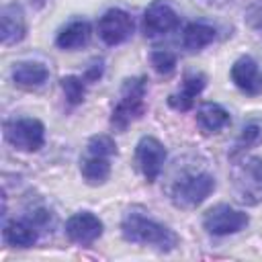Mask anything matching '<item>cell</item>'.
Instances as JSON below:
<instances>
[{
	"instance_id": "obj_12",
	"label": "cell",
	"mask_w": 262,
	"mask_h": 262,
	"mask_svg": "<svg viewBox=\"0 0 262 262\" xmlns=\"http://www.w3.org/2000/svg\"><path fill=\"white\" fill-rule=\"evenodd\" d=\"M27 33V23H25V12L20 4L10 2L2 6L0 10V37L2 45H14L25 39Z\"/></svg>"
},
{
	"instance_id": "obj_22",
	"label": "cell",
	"mask_w": 262,
	"mask_h": 262,
	"mask_svg": "<svg viewBox=\"0 0 262 262\" xmlns=\"http://www.w3.org/2000/svg\"><path fill=\"white\" fill-rule=\"evenodd\" d=\"M149 63L151 68L162 74V76H168L174 68H176V55L172 51H166V49H158V51H151L149 55Z\"/></svg>"
},
{
	"instance_id": "obj_2",
	"label": "cell",
	"mask_w": 262,
	"mask_h": 262,
	"mask_svg": "<svg viewBox=\"0 0 262 262\" xmlns=\"http://www.w3.org/2000/svg\"><path fill=\"white\" fill-rule=\"evenodd\" d=\"M145 78L135 76L127 78L121 86L119 102L111 113V127L115 131H125L133 121L141 119L145 113Z\"/></svg>"
},
{
	"instance_id": "obj_9",
	"label": "cell",
	"mask_w": 262,
	"mask_h": 262,
	"mask_svg": "<svg viewBox=\"0 0 262 262\" xmlns=\"http://www.w3.org/2000/svg\"><path fill=\"white\" fill-rule=\"evenodd\" d=\"M133 33V18L121 8H111L98 18V35L106 45H119Z\"/></svg>"
},
{
	"instance_id": "obj_26",
	"label": "cell",
	"mask_w": 262,
	"mask_h": 262,
	"mask_svg": "<svg viewBox=\"0 0 262 262\" xmlns=\"http://www.w3.org/2000/svg\"><path fill=\"white\" fill-rule=\"evenodd\" d=\"M205 4H209V6H225V4H229L231 0H203Z\"/></svg>"
},
{
	"instance_id": "obj_7",
	"label": "cell",
	"mask_w": 262,
	"mask_h": 262,
	"mask_svg": "<svg viewBox=\"0 0 262 262\" xmlns=\"http://www.w3.org/2000/svg\"><path fill=\"white\" fill-rule=\"evenodd\" d=\"M166 147L160 139L151 137V135H145L137 141V147H135V160H137V166L143 174V178L147 182H156L162 168H164V162H166Z\"/></svg>"
},
{
	"instance_id": "obj_4",
	"label": "cell",
	"mask_w": 262,
	"mask_h": 262,
	"mask_svg": "<svg viewBox=\"0 0 262 262\" xmlns=\"http://www.w3.org/2000/svg\"><path fill=\"white\" fill-rule=\"evenodd\" d=\"M215 190V178L207 172L190 174L174 182L170 199L178 209H194Z\"/></svg>"
},
{
	"instance_id": "obj_6",
	"label": "cell",
	"mask_w": 262,
	"mask_h": 262,
	"mask_svg": "<svg viewBox=\"0 0 262 262\" xmlns=\"http://www.w3.org/2000/svg\"><path fill=\"white\" fill-rule=\"evenodd\" d=\"M250 223L248 213L233 209L229 205H215L203 217V227L211 235H229L246 229Z\"/></svg>"
},
{
	"instance_id": "obj_24",
	"label": "cell",
	"mask_w": 262,
	"mask_h": 262,
	"mask_svg": "<svg viewBox=\"0 0 262 262\" xmlns=\"http://www.w3.org/2000/svg\"><path fill=\"white\" fill-rule=\"evenodd\" d=\"M246 23L252 29H262V0H254L246 10Z\"/></svg>"
},
{
	"instance_id": "obj_21",
	"label": "cell",
	"mask_w": 262,
	"mask_h": 262,
	"mask_svg": "<svg viewBox=\"0 0 262 262\" xmlns=\"http://www.w3.org/2000/svg\"><path fill=\"white\" fill-rule=\"evenodd\" d=\"M59 86L68 98L70 104H80L84 100V94H86V80L84 78H78V76H63L59 80Z\"/></svg>"
},
{
	"instance_id": "obj_18",
	"label": "cell",
	"mask_w": 262,
	"mask_h": 262,
	"mask_svg": "<svg viewBox=\"0 0 262 262\" xmlns=\"http://www.w3.org/2000/svg\"><path fill=\"white\" fill-rule=\"evenodd\" d=\"M215 39V29L205 23H190L182 31V47L186 51H201Z\"/></svg>"
},
{
	"instance_id": "obj_10",
	"label": "cell",
	"mask_w": 262,
	"mask_h": 262,
	"mask_svg": "<svg viewBox=\"0 0 262 262\" xmlns=\"http://www.w3.org/2000/svg\"><path fill=\"white\" fill-rule=\"evenodd\" d=\"M102 221L90 213V211H80V213H74L68 221H66V235L76 242V244H82V246H88L92 244L94 239H98L102 235Z\"/></svg>"
},
{
	"instance_id": "obj_5",
	"label": "cell",
	"mask_w": 262,
	"mask_h": 262,
	"mask_svg": "<svg viewBox=\"0 0 262 262\" xmlns=\"http://www.w3.org/2000/svg\"><path fill=\"white\" fill-rule=\"evenodd\" d=\"M4 139L20 151H39L45 143V127L31 117L10 119L4 123Z\"/></svg>"
},
{
	"instance_id": "obj_13",
	"label": "cell",
	"mask_w": 262,
	"mask_h": 262,
	"mask_svg": "<svg viewBox=\"0 0 262 262\" xmlns=\"http://www.w3.org/2000/svg\"><path fill=\"white\" fill-rule=\"evenodd\" d=\"M205 82H207V78L203 74H196V72L186 74L182 80V88L168 96V104L174 111H190L194 104V98L203 92Z\"/></svg>"
},
{
	"instance_id": "obj_11",
	"label": "cell",
	"mask_w": 262,
	"mask_h": 262,
	"mask_svg": "<svg viewBox=\"0 0 262 262\" xmlns=\"http://www.w3.org/2000/svg\"><path fill=\"white\" fill-rule=\"evenodd\" d=\"M231 80L242 92H246L250 96H256L262 92V70L256 63V59L250 55H242L233 61Z\"/></svg>"
},
{
	"instance_id": "obj_19",
	"label": "cell",
	"mask_w": 262,
	"mask_h": 262,
	"mask_svg": "<svg viewBox=\"0 0 262 262\" xmlns=\"http://www.w3.org/2000/svg\"><path fill=\"white\" fill-rule=\"evenodd\" d=\"M80 172H82V178H84L88 184H92V186L104 184L106 178L111 176V164H108V158L88 154V158L82 160V164H80Z\"/></svg>"
},
{
	"instance_id": "obj_14",
	"label": "cell",
	"mask_w": 262,
	"mask_h": 262,
	"mask_svg": "<svg viewBox=\"0 0 262 262\" xmlns=\"http://www.w3.org/2000/svg\"><path fill=\"white\" fill-rule=\"evenodd\" d=\"M196 125L205 135L219 133L229 125V113L217 102H205L196 111Z\"/></svg>"
},
{
	"instance_id": "obj_1",
	"label": "cell",
	"mask_w": 262,
	"mask_h": 262,
	"mask_svg": "<svg viewBox=\"0 0 262 262\" xmlns=\"http://www.w3.org/2000/svg\"><path fill=\"white\" fill-rule=\"evenodd\" d=\"M121 233L131 244L151 246L160 252H172L178 246V235L166 227L164 223H158L137 211H129L121 221Z\"/></svg>"
},
{
	"instance_id": "obj_20",
	"label": "cell",
	"mask_w": 262,
	"mask_h": 262,
	"mask_svg": "<svg viewBox=\"0 0 262 262\" xmlns=\"http://www.w3.org/2000/svg\"><path fill=\"white\" fill-rule=\"evenodd\" d=\"M260 141H262V127L256 125V123L246 125V127L242 129V133H239V137L235 139L233 147L229 149V158H231V160H237L239 156H244L250 147L258 145Z\"/></svg>"
},
{
	"instance_id": "obj_15",
	"label": "cell",
	"mask_w": 262,
	"mask_h": 262,
	"mask_svg": "<svg viewBox=\"0 0 262 262\" xmlns=\"http://www.w3.org/2000/svg\"><path fill=\"white\" fill-rule=\"evenodd\" d=\"M4 242L8 246L14 248H31L37 242V229L33 221H25V219H12L4 223L2 229Z\"/></svg>"
},
{
	"instance_id": "obj_16",
	"label": "cell",
	"mask_w": 262,
	"mask_h": 262,
	"mask_svg": "<svg viewBox=\"0 0 262 262\" xmlns=\"http://www.w3.org/2000/svg\"><path fill=\"white\" fill-rule=\"evenodd\" d=\"M47 76H49L47 68L43 63H39V61H18L12 68L14 84L20 86V88H27V90L39 88L41 84H45Z\"/></svg>"
},
{
	"instance_id": "obj_8",
	"label": "cell",
	"mask_w": 262,
	"mask_h": 262,
	"mask_svg": "<svg viewBox=\"0 0 262 262\" xmlns=\"http://www.w3.org/2000/svg\"><path fill=\"white\" fill-rule=\"evenodd\" d=\"M178 25H180V18L176 10L166 0H154L143 12L141 29L145 37H160L174 31Z\"/></svg>"
},
{
	"instance_id": "obj_17",
	"label": "cell",
	"mask_w": 262,
	"mask_h": 262,
	"mask_svg": "<svg viewBox=\"0 0 262 262\" xmlns=\"http://www.w3.org/2000/svg\"><path fill=\"white\" fill-rule=\"evenodd\" d=\"M90 41V25L86 20H72L68 23L55 37V45L59 49H78Z\"/></svg>"
},
{
	"instance_id": "obj_23",
	"label": "cell",
	"mask_w": 262,
	"mask_h": 262,
	"mask_svg": "<svg viewBox=\"0 0 262 262\" xmlns=\"http://www.w3.org/2000/svg\"><path fill=\"white\" fill-rule=\"evenodd\" d=\"M88 154L111 158L117 154V145H115L113 137H108V135H92L88 141Z\"/></svg>"
},
{
	"instance_id": "obj_3",
	"label": "cell",
	"mask_w": 262,
	"mask_h": 262,
	"mask_svg": "<svg viewBox=\"0 0 262 262\" xmlns=\"http://www.w3.org/2000/svg\"><path fill=\"white\" fill-rule=\"evenodd\" d=\"M233 194L242 205L254 207L262 203V160L256 156L239 160L231 170Z\"/></svg>"
},
{
	"instance_id": "obj_25",
	"label": "cell",
	"mask_w": 262,
	"mask_h": 262,
	"mask_svg": "<svg viewBox=\"0 0 262 262\" xmlns=\"http://www.w3.org/2000/svg\"><path fill=\"white\" fill-rule=\"evenodd\" d=\"M100 74H102V61H96V63H92L88 70H86V74L82 76L86 82H96L98 78H100Z\"/></svg>"
}]
</instances>
